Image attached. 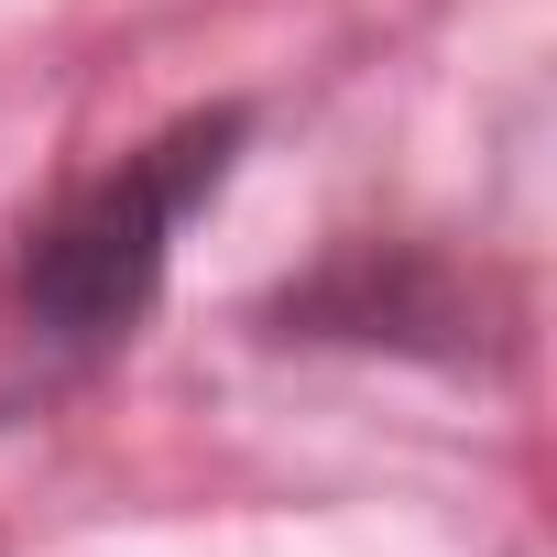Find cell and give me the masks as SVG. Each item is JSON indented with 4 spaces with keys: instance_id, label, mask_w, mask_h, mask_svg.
Returning <instances> with one entry per match:
<instances>
[{
    "instance_id": "cell-2",
    "label": "cell",
    "mask_w": 557,
    "mask_h": 557,
    "mask_svg": "<svg viewBox=\"0 0 557 557\" xmlns=\"http://www.w3.org/2000/svg\"><path fill=\"white\" fill-rule=\"evenodd\" d=\"M273 339H350V350H437L459 361L470 339V296H459V273L416 240H361L339 262H318L307 285H285L262 307Z\"/></svg>"
},
{
    "instance_id": "cell-1",
    "label": "cell",
    "mask_w": 557,
    "mask_h": 557,
    "mask_svg": "<svg viewBox=\"0 0 557 557\" xmlns=\"http://www.w3.org/2000/svg\"><path fill=\"white\" fill-rule=\"evenodd\" d=\"M240 143H251V110H240V99L186 110V121H164L143 153L77 175V186L23 230V251H12V318H23V339H34L45 361L88 372V361H110V350L153 318L164 273H175V230L230 186Z\"/></svg>"
}]
</instances>
